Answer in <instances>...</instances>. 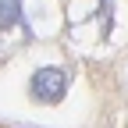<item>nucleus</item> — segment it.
Here are the masks:
<instances>
[{
  "mask_svg": "<svg viewBox=\"0 0 128 128\" xmlns=\"http://www.w3.org/2000/svg\"><path fill=\"white\" fill-rule=\"evenodd\" d=\"M68 86H71V75L68 68H57V64H46L36 75L28 78V96L43 107H57L64 96H68Z\"/></svg>",
  "mask_w": 128,
  "mask_h": 128,
  "instance_id": "nucleus-1",
  "label": "nucleus"
},
{
  "mask_svg": "<svg viewBox=\"0 0 128 128\" xmlns=\"http://www.w3.org/2000/svg\"><path fill=\"white\" fill-rule=\"evenodd\" d=\"M28 28L25 25V11H22V0H0V32H11V28Z\"/></svg>",
  "mask_w": 128,
  "mask_h": 128,
  "instance_id": "nucleus-2",
  "label": "nucleus"
}]
</instances>
